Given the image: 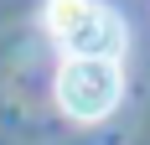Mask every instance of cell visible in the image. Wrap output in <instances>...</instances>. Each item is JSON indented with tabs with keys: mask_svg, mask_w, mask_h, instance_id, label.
<instances>
[{
	"mask_svg": "<svg viewBox=\"0 0 150 145\" xmlns=\"http://www.w3.org/2000/svg\"><path fill=\"white\" fill-rule=\"evenodd\" d=\"M47 31L73 57H119L129 31L104 0H47Z\"/></svg>",
	"mask_w": 150,
	"mask_h": 145,
	"instance_id": "1",
	"label": "cell"
},
{
	"mask_svg": "<svg viewBox=\"0 0 150 145\" xmlns=\"http://www.w3.org/2000/svg\"><path fill=\"white\" fill-rule=\"evenodd\" d=\"M124 99V72L114 57H67L57 68V104L78 124H98L119 109Z\"/></svg>",
	"mask_w": 150,
	"mask_h": 145,
	"instance_id": "2",
	"label": "cell"
}]
</instances>
